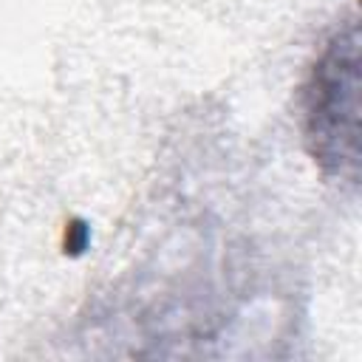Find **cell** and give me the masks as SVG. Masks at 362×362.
I'll return each mask as SVG.
<instances>
[{
	"mask_svg": "<svg viewBox=\"0 0 362 362\" xmlns=\"http://www.w3.org/2000/svg\"><path fill=\"white\" fill-rule=\"evenodd\" d=\"M303 139L328 178L359 184V25L348 20L317 54L303 85Z\"/></svg>",
	"mask_w": 362,
	"mask_h": 362,
	"instance_id": "obj_1",
	"label": "cell"
}]
</instances>
